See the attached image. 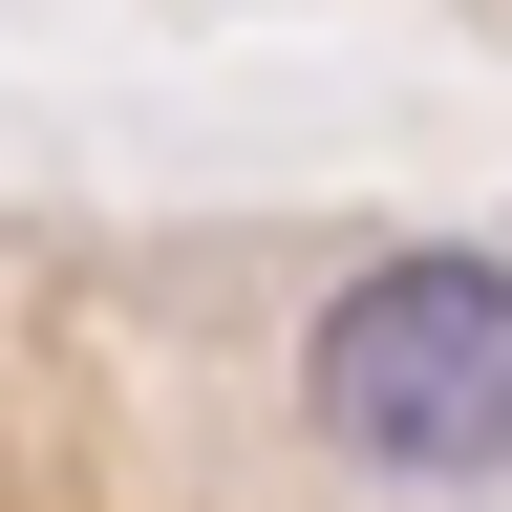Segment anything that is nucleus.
Returning a JSON list of instances; mask_svg holds the SVG:
<instances>
[{
	"label": "nucleus",
	"mask_w": 512,
	"mask_h": 512,
	"mask_svg": "<svg viewBox=\"0 0 512 512\" xmlns=\"http://www.w3.org/2000/svg\"><path fill=\"white\" fill-rule=\"evenodd\" d=\"M299 427L384 491H491L512 470V256L491 235H406L299 320Z\"/></svg>",
	"instance_id": "nucleus-1"
}]
</instances>
